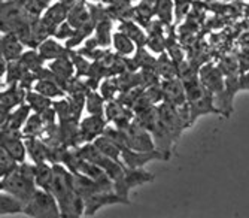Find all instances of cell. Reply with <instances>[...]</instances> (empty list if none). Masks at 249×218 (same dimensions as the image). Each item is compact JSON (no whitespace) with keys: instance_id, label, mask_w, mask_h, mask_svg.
Masks as SVG:
<instances>
[{"instance_id":"1","label":"cell","mask_w":249,"mask_h":218,"mask_svg":"<svg viewBox=\"0 0 249 218\" xmlns=\"http://www.w3.org/2000/svg\"><path fill=\"white\" fill-rule=\"evenodd\" d=\"M35 166L21 163L12 173L2 178V191H8L27 202L36 191Z\"/></svg>"},{"instance_id":"2","label":"cell","mask_w":249,"mask_h":218,"mask_svg":"<svg viewBox=\"0 0 249 218\" xmlns=\"http://www.w3.org/2000/svg\"><path fill=\"white\" fill-rule=\"evenodd\" d=\"M185 90H187V105L190 109L191 123L200 115L219 112L213 105V93L198 81L185 84Z\"/></svg>"},{"instance_id":"3","label":"cell","mask_w":249,"mask_h":218,"mask_svg":"<svg viewBox=\"0 0 249 218\" xmlns=\"http://www.w3.org/2000/svg\"><path fill=\"white\" fill-rule=\"evenodd\" d=\"M24 214L37 218H57L61 215V211L55 196L48 190L40 188L26 202Z\"/></svg>"},{"instance_id":"4","label":"cell","mask_w":249,"mask_h":218,"mask_svg":"<svg viewBox=\"0 0 249 218\" xmlns=\"http://www.w3.org/2000/svg\"><path fill=\"white\" fill-rule=\"evenodd\" d=\"M124 135L127 139V148H131L134 151H155V141L152 138V133L143 126H141L138 121L128 123L124 127Z\"/></svg>"},{"instance_id":"5","label":"cell","mask_w":249,"mask_h":218,"mask_svg":"<svg viewBox=\"0 0 249 218\" xmlns=\"http://www.w3.org/2000/svg\"><path fill=\"white\" fill-rule=\"evenodd\" d=\"M166 156L158 149L155 151H134L131 148H124L121 162L125 167L130 169H141L143 164H146L151 160H163Z\"/></svg>"},{"instance_id":"6","label":"cell","mask_w":249,"mask_h":218,"mask_svg":"<svg viewBox=\"0 0 249 218\" xmlns=\"http://www.w3.org/2000/svg\"><path fill=\"white\" fill-rule=\"evenodd\" d=\"M161 90H163V99L164 102H169L175 106H184L187 105V90H185V84L178 79H164L161 84Z\"/></svg>"},{"instance_id":"7","label":"cell","mask_w":249,"mask_h":218,"mask_svg":"<svg viewBox=\"0 0 249 218\" xmlns=\"http://www.w3.org/2000/svg\"><path fill=\"white\" fill-rule=\"evenodd\" d=\"M105 130H106V126H105V120L102 118V114H91V117L85 118L81 123L78 141L79 142L94 141L96 138L105 133Z\"/></svg>"},{"instance_id":"8","label":"cell","mask_w":249,"mask_h":218,"mask_svg":"<svg viewBox=\"0 0 249 218\" xmlns=\"http://www.w3.org/2000/svg\"><path fill=\"white\" fill-rule=\"evenodd\" d=\"M200 81L211 90L213 94H222L224 93V81H222V71L215 66H205L200 71Z\"/></svg>"},{"instance_id":"9","label":"cell","mask_w":249,"mask_h":218,"mask_svg":"<svg viewBox=\"0 0 249 218\" xmlns=\"http://www.w3.org/2000/svg\"><path fill=\"white\" fill-rule=\"evenodd\" d=\"M69 15V6H67L64 2H58V3H54L51 5L47 12H45L42 21L45 23V26H47L50 29V32L54 35V32L57 30V27L64 23L66 17Z\"/></svg>"},{"instance_id":"10","label":"cell","mask_w":249,"mask_h":218,"mask_svg":"<svg viewBox=\"0 0 249 218\" xmlns=\"http://www.w3.org/2000/svg\"><path fill=\"white\" fill-rule=\"evenodd\" d=\"M22 45L24 43L15 33H5L2 37V58L6 61L18 60L22 54Z\"/></svg>"},{"instance_id":"11","label":"cell","mask_w":249,"mask_h":218,"mask_svg":"<svg viewBox=\"0 0 249 218\" xmlns=\"http://www.w3.org/2000/svg\"><path fill=\"white\" fill-rule=\"evenodd\" d=\"M24 96H27V93H24V89H22L21 84L19 85L15 84V85L11 87V89H8L6 91H3L2 93V97H0V100H2V115L5 112L9 114L12 108L19 106V103L22 102Z\"/></svg>"},{"instance_id":"12","label":"cell","mask_w":249,"mask_h":218,"mask_svg":"<svg viewBox=\"0 0 249 218\" xmlns=\"http://www.w3.org/2000/svg\"><path fill=\"white\" fill-rule=\"evenodd\" d=\"M32 106L30 105H19L17 109L8 114L6 123L2 124V128H9V130H19L22 124H26L27 118L30 117Z\"/></svg>"},{"instance_id":"13","label":"cell","mask_w":249,"mask_h":218,"mask_svg":"<svg viewBox=\"0 0 249 218\" xmlns=\"http://www.w3.org/2000/svg\"><path fill=\"white\" fill-rule=\"evenodd\" d=\"M94 145L103 152L105 156H107V157H110V159H114V160H117V162H121L123 148H121L117 142L112 141L109 136L100 135L99 138L94 139ZM121 163H123V162H121Z\"/></svg>"},{"instance_id":"14","label":"cell","mask_w":249,"mask_h":218,"mask_svg":"<svg viewBox=\"0 0 249 218\" xmlns=\"http://www.w3.org/2000/svg\"><path fill=\"white\" fill-rule=\"evenodd\" d=\"M24 206H26L24 200H21L19 198L8 191H2V198H0V212H2V215L24 212Z\"/></svg>"},{"instance_id":"15","label":"cell","mask_w":249,"mask_h":218,"mask_svg":"<svg viewBox=\"0 0 249 218\" xmlns=\"http://www.w3.org/2000/svg\"><path fill=\"white\" fill-rule=\"evenodd\" d=\"M35 180L36 185L43 190H51V184L54 180V167L47 163H36L35 164Z\"/></svg>"},{"instance_id":"16","label":"cell","mask_w":249,"mask_h":218,"mask_svg":"<svg viewBox=\"0 0 249 218\" xmlns=\"http://www.w3.org/2000/svg\"><path fill=\"white\" fill-rule=\"evenodd\" d=\"M35 90L43 96L47 97H60L64 94V90L61 89V87L58 85L57 81L54 79H50V78H40L37 79L36 85H35Z\"/></svg>"},{"instance_id":"17","label":"cell","mask_w":249,"mask_h":218,"mask_svg":"<svg viewBox=\"0 0 249 218\" xmlns=\"http://www.w3.org/2000/svg\"><path fill=\"white\" fill-rule=\"evenodd\" d=\"M26 145H27V152L30 154V157L33 159L35 163H43L48 159V146L42 141H39L36 138H29Z\"/></svg>"},{"instance_id":"18","label":"cell","mask_w":249,"mask_h":218,"mask_svg":"<svg viewBox=\"0 0 249 218\" xmlns=\"http://www.w3.org/2000/svg\"><path fill=\"white\" fill-rule=\"evenodd\" d=\"M45 130V123L42 120V115L39 112H35L33 115H30L24 124V128H22V136L26 138H36L39 136Z\"/></svg>"},{"instance_id":"19","label":"cell","mask_w":249,"mask_h":218,"mask_svg":"<svg viewBox=\"0 0 249 218\" xmlns=\"http://www.w3.org/2000/svg\"><path fill=\"white\" fill-rule=\"evenodd\" d=\"M157 72L164 79H172L176 78L178 75V63L167 55H161L157 60Z\"/></svg>"},{"instance_id":"20","label":"cell","mask_w":249,"mask_h":218,"mask_svg":"<svg viewBox=\"0 0 249 218\" xmlns=\"http://www.w3.org/2000/svg\"><path fill=\"white\" fill-rule=\"evenodd\" d=\"M50 69L54 72V75L58 79H64L66 81V79H69L71 75L73 73V64L63 55V57L55 58L54 63H51V68Z\"/></svg>"},{"instance_id":"21","label":"cell","mask_w":249,"mask_h":218,"mask_svg":"<svg viewBox=\"0 0 249 218\" xmlns=\"http://www.w3.org/2000/svg\"><path fill=\"white\" fill-rule=\"evenodd\" d=\"M112 40H114V47H115L117 53L121 55H128L134 51V40L123 32L115 33Z\"/></svg>"},{"instance_id":"22","label":"cell","mask_w":249,"mask_h":218,"mask_svg":"<svg viewBox=\"0 0 249 218\" xmlns=\"http://www.w3.org/2000/svg\"><path fill=\"white\" fill-rule=\"evenodd\" d=\"M63 53H64V50L54 40H47V39H45L39 45V54H40V57L43 60L63 57Z\"/></svg>"},{"instance_id":"23","label":"cell","mask_w":249,"mask_h":218,"mask_svg":"<svg viewBox=\"0 0 249 218\" xmlns=\"http://www.w3.org/2000/svg\"><path fill=\"white\" fill-rule=\"evenodd\" d=\"M67 21L75 27L79 29L81 26H84L85 23L89 21V14L88 11L84 8V5H76L69 11V15H67Z\"/></svg>"},{"instance_id":"24","label":"cell","mask_w":249,"mask_h":218,"mask_svg":"<svg viewBox=\"0 0 249 218\" xmlns=\"http://www.w3.org/2000/svg\"><path fill=\"white\" fill-rule=\"evenodd\" d=\"M120 32H123V33H125V35H128L134 42H138L139 45H143L145 42H148V39H146L145 33L138 27V24L131 23V21H124V23L120 26Z\"/></svg>"},{"instance_id":"25","label":"cell","mask_w":249,"mask_h":218,"mask_svg":"<svg viewBox=\"0 0 249 218\" xmlns=\"http://www.w3.org/2000/svg\"><path fill=\"white\" fill-rule=\"evenodd\" d=\"M27 102H29V105L32 106V109L35 112H43L45 109H48V108H51V100H50V97H47V96H43V94H40V93H27Z\"/></svg>"},{"instance_id":"26","label":"cell","mask_w":249,"mask_h":218,"mask_svg":"<svg viewBox=\"0 0 249 218\" xmlns=\"http://www.w3.org/2000/svg\"><path fill=\"white\" fill-rule=\"evenodd\" d=\"M155 12L160 18L163 24H170V21L173 18V3L172 0H158Z\"/></svg>"},{"instance_id":"27","label":"cell","mask_w":249,"mask_h":218,"mask_svg":"<svg viewBox=\"0 0 249 218\" xmlns=\"http://www.w3.org/2000/svg\"><path fill=\"white\" fill-rule=\"evenodd\" d=\"M17 167H18V160H15L6 149L2 148V151H0V173H2V178L8 177Z\"/></svg>"},{"instance_id":"28","label":"cell","mask_w":249,"mask_h":218,"mask_svg":"<svg viewBox=\"0 0 249 218\" xmlns=\"http://www.w3.org/2000/svg\"><path fill=\"white\" fill-rule=\"evenodd\" d=\"M19 63L24 66L27 71L30 72H36V71H40V64H42V57L40 54H36L35 51H30V53H26L24 55H21L19 58Z\"/></svg>"},{"instance_id":"29","label":"cell","mask_w":249,"mask_h":218,"mask_svg":"<svg viewBox=\"0 0 249 218\" xmlns=\"http://www.w3.org/2000/svg\"><path fill=\"white\" fill-rule=\"evenodd\" d=\"M158 0H142L141 5L138 6V17L142 21H148L151 15L155 12Z\"/></svg>"},{"instance_id":"30","label":"cell","mask_w":249,"mask_h":218,"mask_svg":"<svg viewBox=\"0 0 249 218\" xmlns=\"http://www.w3.org/2000/svg\"><path fill=\"white\" fill-rule=\"evenodd\" d=\"M87 109L89 114H102L103 112V99L96 93H89V96L87 97Z\"/></svg>"},{"instance_id":"31","label":"cell","mask_w":249,"mask_h":218,"mask_svg":"<svg viewBox=\"0 0 249 218\" xmlns=\"http://www.w3.org/2000/svg\"><path fill=\"white\" fill-rule=\"evenodd\" d=\"M112 37L114 36L110 35V23H107V21H102L97 27V42L100 43V45H107V43L112 40Z\"/></svg>"},{"instance_id":"32","label":"cell","mask_w":249,"mask_h":218,"mask_svg":"<svg viewBox=\"0 0 249 218\" xmlns=\"http://www.w3.org/2000/svg\"><path fill=\"white\" fill-rule=\"evenodd\" d=\"M243 87H246V89H249V73L243 76Z\"/></svg>"}]
</instances>
